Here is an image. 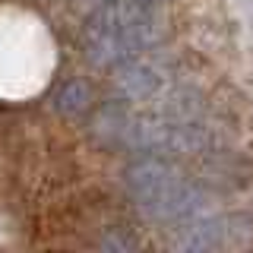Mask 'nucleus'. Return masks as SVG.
I'll use <instances>...</instances> for the list:
<instances>
[{
	"label": "nucleus",
	"mask_w": 253,
	"mask_h": 253,
	"mask_svg": "<svg viewBox=\"0 0 253 253\" xmlns=\"http://www.w3.org/2000/svg\"><path fill=\"white\" fill-rule=\"evenodd\" d=\"M162 35L165 26L155 0H105L85 16L79 44L92 67L117 70L121 63L149 54Z\"/></svg>",
	"instance_id": "1"
},
{
	"label": "nucleus",
	"mask_w": 253,
	"mask_h": 253,
	"mask_svg": "<svg viewBox=\"0 0 253 253\" xmlns=\"http://www.w3.org/2000/svg\"><path fill=\"white\" fill-rule=\"evenodd\" d=\"M124 184L136 209L152 221H184L203 212V190L184 174V168L162 152H142L136 162L126 165Z\"/></svg>",
	"instance_id": "2"
},
{
	"label": "nucleus",
	"mask_w": 253,
	"mask_h": 253,
	"mask_svg": "<svg viewBox=\"0 0 253 253\" xmlns=\"http://www.w3.org/2000/svg\"><path fill=\"white\" fill-rule=\"evenodd\" d=\"M165 83H168V67L162 57H152V51L139 54V57L126 60L114 70V89L124 101L155 98L165 89Z\"/></svg>",
	"instance_id": "3"
},
{
	"label": "nucleus",
	"mask_w": 253,
	"mask_h": 253,
	"mask_svg": "<svg viewBox=\"0 0 253 253\" xmlns=\"http://www.w3.org/2000/svg\"><path fill=\"white\" fill-rule=\"evenodd\" d=\"M228 221L221 218H200V212L196 215H190L184 221H174V234H171V244L177 250H215L225 244L228 237Z\"/></svg>",
	"instance_id": "4"
},
{
	"label": "nucleus",
	"mask_w": 253,
	"mask_h": 253,
	"mask_svg": "<svg viewBox=\"0 0 253 253\" xmlns=\"http://www.w3.org/2000/svg\"><path fill=\"white\" fill-rule=\"evenodd\" d=\"M92 85L85 83V79H67V83L60 85L57 92L51 95V108L57 111L60 117H70V121H76V117H85L92 111Z\"/></svg>",
	"instance_id": "5"
},
{
	"label": "nucleus",
	"mask_w": 253,
	"mask_h": 253,
	"mask_svg": "<svg viewBox=\"0 0 253 253\" xmlns=\"http://www.w3.org/2000/svg\"><path fill=\"white\" fill-rule=\"evenodd\" d=\"M101 247H111V250H130V247H136V237H130V234H111V237H101Z\"/></svg>",
	"instance_id": "6"
}]
</instances>
